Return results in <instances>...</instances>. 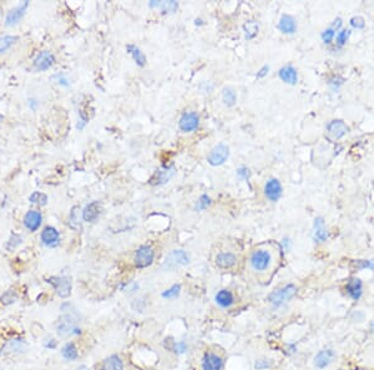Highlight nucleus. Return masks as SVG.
<instances>
[{"label":"nucleus","mask_w":374,"mask_h":370,"mask_svg":"<svg viewBox=\"0 0 374 370\" xmlns=\"http://www.w3.org/2000/svg\"><path fill=\"white\" fill-rule=\"evenodd\" d=\"M56 330L61 337L80 334V328L77 325V318L71 313L63 314L56 322Z\"/></svg>","instance_id":"nucleus-1"},{"label":"nucleus","mask_w":374,"mask_h":370,"mask_svg":"<svg viewBox=\"0 0 374 370\" xmlns=\"http://www.w3.org/2000/svg\"><path fill=\"white\" fill-rule=\"evenodd\" d=\"M297 294V288L295 284H287L283 288L276 289L270 294L268 301L275 308H280L284 305L288 301H291Z\"/></svg>","instance_id":"nucleus-2"},{"label":"nucleus","mask_w":374,"mask_h":370,"mask_svg":"<svg viewBox=\"0 0 374 370\" xmlns=\"http://www.w3.org/2000/svg\"><path fill=\"white\" fill-rule=\"evenodd\" d=\"M271 262H272V255L268 251L257 250L251 255V266L255 271H266L271 266Z\"/></svg>","instance_id":"nucleus-3"},{"label":"nucleus","mask_w":374,"mask_h":370,"mask_svg":"<svg viewBox=\"0 0 374 370\" xmlns=\"http://www.w3.org/2000/svg\"><path fill=\"white\" fill-rule=\"evenodd\" d=\"M230 156V150L229 147L223 143L215 146L210 151L209 156H207V162H209L211 166H221L222 163H225L227 161Z\"/></svg>","instance_id":"nucleus-4"},{"label":"nucleus","mask_w":374,"mask_h":370,"mask_svg":"<svg viewBox=\"0 0 374 370\" xmlns=\"http://www.w3.org/2000/svg\"><path fill=\"white\" fill-rule=\"evenodd\" d=\"M155 252L150 246H141L135 254V264L138 268H146L154 262Z\"/></svg>","instance_id":"nucleus-5"},{"label":"nucleus","mask_w":374,"mask_h":370,"mask_svg":"<svg viewBox=\"0 0 374 370\" xmlns=\"http://www.w3.org/2000/svg\"><path fill=\"white\" fill-rule=\"evenodd\" d=\"M186 264H188V255H187V253L185 251L176 250L172 251L166 257L164 267H166L167 269H175L177 267L186 266Z\"/></svg>","instance_id":"nucleus-6"},{"label":"nucleus","mask_w":374,"mask_h":370,"mask_svg":"<svg viewBox=\"0 0 374 370\" xmlns=\"http://www.w3.org/2000/svg\"><path fill=\"white\" fill-rule=\"evenodd\" d=\"M47 282L55 288L56 293L61 298H68L71 294V282L66 277H50Z\"/></svg>","instance_id":"nucleus-7"},{"label":"nucleus","mask_w":374,"mask_h":370,"mask_svg":"<svg viewBox=\"0 0 374 370\" xmlns=\"http://www.w3.org/2000/svg\"><path fill=\"white\" fill-rule=\"evenodd\" d=\"M347 132H348V126L342 120H332L327 125V136L332 141L339 140Z\"/></svg>","instance_id":"nucleus-8"},{"label":"nucleus","mask_w":374,"mask_h":370,"mask_svg":"<svg viewBox=\"0 0 374 370\" xmlns=\"http://www.w3.org/2000/svg\"><path fill=\"white\" fill-rule=\"evenodd\" d=\"M200 118L196 113H185L179 122L180 130L184 132H192L198 127Z\"/></svg>","instance_id":"nucleus-9"},{"label":"nucleus","mask_w":374,"mask_h":370,"mask_svg":"<svg viewBox=\"0 0 374 370\" xmlns=\"http://www.w3.org/2000/svg\"><path fill=\"white\" fill-rule=\"evenodd\" d=\"M264 195L272 202H277L282 196V186L277 178H271L264 185Z\"/></svg>","instance_id":"nucleus-10"},{"label":"nucleus","mask_w":374,"mask_h":370,"mask_svg":"<svg viewBox=\"0 0 374 370\" xmlns=\"http://www.w3.org/2000/svg\"><path fill=\"white\" fill-rule=\"evenodd\" d=\"M28 6H29V1H23V3H20L18 6L11 9V10L8 13V15H6L5 24L9 25V26H13V25H15L17 23H19L20 20L23 19V17L25 15V13H26Z\"/></svg>","instance_id":"nucleus-11"},{"label":"nucleus","mask_w":374,"mask_h":370,"mask_svg":"<svg viewBox=\"0 0 374 370\" xmlns=\"http://www.w3.org/2000/svg\"><path fill=\"white\" fill-rule=\"evenodd\" d=\"M55 64V56L50 51H42L34 60V68L38 71H45Z\"/></svg>","instance_id":"nucleus-12"},{"label":"nucleus","mask_w":374,"mask_h":370,"mask_svg":"<svg viewBox=\"0 0 374 370\" xmlns=\"http://www.w3.org/2000/svg\"><path fill=\"white\" fill-rule=\"evenodd\" d=\"M102 212V205L97 201H94V202L89 203L83 211V219L89 223L95 222L99 216Z\"/></svg>","instance_id":"nucleus-13"},{"label":"nucleus","mask_w":374,"mask_h":370,"mask_svg":"<svg viewBox=\"0 0 374 370\" xmlns=\"http://www.w3.org/2000/svg\"><path fill=\"white\" fill-rule=\"evenodd\" d=\"M313 239L314 242H318V243H325L328 238V232L327 228H326V223H325V218L323 217H317L314 219V225H313Z\"/></svg>","instance_id":"nucleus-14"},{"label":"nucleus","mask_w":374,"mask_h":370,"mask_svg":"<svg viewBox=\"0 0 374 370\" xmlns=\"http://www.w3.org/2000/svg\"><path fill=\"white\" fill-rule=\"evenodd\" d=\"M336 353L333 349H323L314 356V365L318 369H325L333 362Z\"/></svg>","instance_id":"nucleus-15"},{"label":"nucleus","mask_w":374,"mask_h":370,"mask_svg":"<svg viewBox=\"0 0 374 370\" xmlns=\"http://www.w3.org/2000/svg\"><path fill=\"white\" fill-rule=\"evenodd\" d=\"M60 241V234L56 228L47 226L42 232V242L47 247H56Z\"/></svg>","instance_id":"nucleus-16"},{"label":"nucleus","mask_w":374,"mask_h":370,"mask_svg":"<svg viewBox=\"0 0 374 370\" xmlns=\"http://www.w3.org/2000/svg\"><path fill=\"white\" fill-rule=\"evenodd\" d=\"M347 293L354 301H359L360 297L363 296V283L359 278H351L346 285Z\"/></svg>","instance_id":"nucleus-17"},{"label":"nucleus","mask_w":374,"mask_h":370,"mask_svg":"<svg viewBox=\"0 0 374 370\" xmlns=\"http://www.w3.org/2000/svg\"><path fill=\"white\" fill-rule=\"evenodd\" d=\"M43 222V216L39 211H29L24 217V226L31 232H35L40 228Z\"/></svg>","instance_id":"nucleus-18"},{"label":"nucleus","mask_w":374,"mask_h":370,"mask_svg":"<svg viewBox=\"0 0 374 370\" xmlns=\"http://www.w3.org/2000/svg\"><path fill=\"white\" fill-rule=\"evenodd\" d=\"M278 29L283 34H295L297 30V23L292 15L284 14L278 23Z\"/></svg>","instance_id":"nucleus-19"},{"label":"nucleus","mask_w":374,"mask_h":370,"mask_svg":"<svg viewBox=\"0 0 374 370\" xmlns=\"http://www.w3.org/2000/svg\"><path fill=\"white\" fill-rule=\"evenodd\" d=\"M278 75H280L282 81H284L286 84H289V85H296L298 81L297 70L292 65H286L283 66V68H280V71H278Z\"/></svg>","instance_id":"nucleus-20"},{"label":"nucleus","mask_w":374,"mask_h":370,"mask_svg":"<svg viewBox=\"0 0 374 370\" xmlns=\"http://www.w3.org/2000/svg\"><path fill=\"white\" fill-rule=\"evenodd\" d=\"M204 370H221L222 368V359L213 353H207L202 362Z\"/></svg>","instance_id":"nucleus-21"},{"label":"nucleus","mask_w":374,"mask_h":370,"mask_svg":"<svg viewBox=\"0 0 374 370\" xmlns=\"http://www.w3.org/2000/svg\"><path fill=\"white\" fill-rule=\"evenodd\" d=\"M237 259L236 255L232 254V253H220V254L216 257V264L221 268H231L236 264Z\"/></svg>","instance_id":"nucleus-22"},{"label":"nucleus","mask_w":374,"mask_h":370,"mask_svg":"<svg viewBox=\"0 0 374 370\" xmlns=\"http://www.w3.org/2000/svg\"><path fill=\"white\" fill-rule=\"evenodd\" d=\"M177 6H179V4L176 1H172V0L171 1H156V0L150 1V8L160 9L164 14L173 13L177 9Z\"/></svg>","instance_id":"nucleus-23"},{"label":"nucleus","mask_w":374,"mask_h":370,"mask_svg":"<svg viewBox=\"0 0 374 370\" xmlns=\"http://www.w3.org/2000/svg\"><path fill=\"white\" fill-rule=\"evenodd\" d=\"M101 370H124V365L117 355H111L104 360Z\"/></svg>","instance_id":"nucleus-24"},{"label":"nucleus","mask_w":374,"mask_h":370,"mask_svg":"<svg viewBox=\"0 0 374 370\" xmlns=\"http://www.w3.org/2000/svg\"><path fill=\"white\" fill-rule=\"evenodd\" d=\"M216 301H217V304L222 308H229L231 307L232 303H234V296L230 291H220L217 294H216Z\"/></svg>","instance_id":"nucleus-25"},{"label":"nucleus","mask_w":374,"mask_h":370,"mask_svg":"<svg viewBox=\"0 0 374 370\" xmlns=\"http://www.w3.org/2000/svg\"><path fill=\"white\" fill-rule=\"evenodd\" d=\"M175 175V168H165V170H160L157 171L156 175H155V178H152V184L154 185H163L165 182H167L172 176Z\"/></svg>","instance_id":"nucleus-26"},{"label":"nucleus","mask_w":374,"mask_h":370,"mask_svg":"<svg viewBox=\"0 0 374 370\" xmlns=\"http://www.w3.org/2000/svg\"><path fill=\"white\" fill-rule=\"evenodd\" d=\"M243 30H245L246 39H247V40H251V39H253L257 35V34H258V30H259L258 23L255 22V20H248V22H246L245 25H243Z\"/></svg>","instance_id":"nucleus-27"},{"label":"nucleus","mask_w":374,"mask_h":370,"mask_svg":"<svg viewBox=\"0 0 374 370\" xmlns=\"http://www.w3.org/2000/svg\"><path fill=\"white\" fill-rule=\"evenodd\" d=\"M126 50L127 52H130V54L132 55V58H134V60H135V63L138 64L139 66H145L146 64L145 55H143V52L141 51L138 46H135V45H127Z\"/></svg>","instance_id":"nucleus-28"},{"label":"nucleus","mask_w":374,"mask_h":370,"mask_svg":"<svg viewBox=\"0 0 374 370\" xmlns=\"http://www.w3.org/2000/svg\"><path fill=\"white\" fill-rule=\"evenodd\" d=\"M61 355L66 360H75L79 356V353H77L76 347L72 343H66L61 349Z\"/></svg>","instance_id":"nucleus-29"},{"label":"nucleus","mask_w":374,"mask_h":370,"mask_svg":"<svg viewBox=\"0 0 374 370\" xmlns=\"http://www.w3.org/2000/svg\"><path fill=\"white\" fill-rule=\"evenodd\" d=\"M236 92H234V89L231 88H225L222 91V101L226 106H234L236 104Z\"/></svg>","instance_id":"nucleus-30"},{"label":"nucleus","mask_w":374,"mask_h":370,"mask_svg":"<svg viewBox=\"0 0 374 370\" xmlns=\"http://www.w3.org/2000/svg\"><path fill=\"white\" fill-rule=\"evenodd\" d=\"M17 40H18L17 36H11V35L1 36V38H0V52H4L8 49H10V47L17 43Z\"/></svg>","instance_id":"nucleus-31"},{"label":"nucleus","mask_w":374,"mask_h":370,"mask_svg":"<svg viewBox=\"0 0 374 370\" xmlns=\"http://www.w3.org/2000/svg\"><path fill=\"white\" fill-rule=\"evenodd\" d=\"M29 201H30L31 203H34V205L45 206L47 203V196L45 195V193H43V192H34V193L30 195V197H29Z\"/></svg>","instance_id":"nucleus-32"},{"label":"nucleus","mask_w":374,"mask_h":370,"mask_svg":"<svg viewBox=\"0 0 374 370\" xmlns=\"http://www.w3.org/2000/svg\"><path fill=\"white\" fill-rule=\"evenodd\" d=\"M69 225L74 230H80V221H79V207H72L71 213L69 217Z\"/></svg>","instance_id":"nucleus-33"},{"label":"nucleus","mask_w":374,"mask_h":370,"mask_svg":"<svg viewBox=\"0 0 374 370\" xmlns=\"http://www.w3.org/2000/svg\"><path fill=\"white\" fill-rule=\"evenodd\" d=\"M351 35V30H347V29H341V30L337 33L336 35V43L338 46H343L346 44L348 39H350Z\"/></svg>","instance_id":"nucleus-34"},{"label":"nucleus","mask_w":374,"mask_h":370,"mask_svg":"<svg viewBox=\"0 0 374 370\" xmlns=\"http://www.w3.org/2000/svg\"><path fill=\"white\" fill-rule=\"evenodd\" d=\"M354 266L358 271H363V269L374 271V259H359L355 262Z\"/></svg>","instance_id":"nucleus-35"},{"label":"nucleus","mask_w":374,"mask_h":370,"mask_svg":"<svg viewBox=\"0 0 374 370\" xmlns=\"http://www.w3.org/2000/svg\"><path fill=\"white\" fill-rule=\"evenodd\" d=\"M322 40L325 44H330L333 41V39L336 38V30L333 29V27H328V29H326V30L322 31Z\"/></svg>","instance_id":"nucleus-36"},{"label":"nucleus","mask_w":374,"mask_h":370,"mask_svg":"<svg viewBox=\"0 0 374 370\" xmlns=\"http://www.w3.org/2000/svg\"><path fill=\"white\" fill-rule=\"evenodd\" d=\"M210 205H211V198H210L207 195H202L201 197H200V200L197 201L196 209H198V211H202V209L207 208Z\"/></svg>","instance_id":"nucleus-37"},{"label":"nucleus","mask_w":374,"mask_h":370,"mask_svg":"<svg viewBox=\"0 0 374 370\" xmlns=\"http://www.w3.org/2000/svg\"><path fill=\"white\" fill-rule=\"evenodd\" d=\"M51 80H54V82H56V84H59V85L61 86H69L70 85V80L69 77L65 76L64 74H55L54 76L51 77Z\"/></svg>","instance_id":"nucleus-38"},{"label":"nucleus","mask_w":374,"mask_h":370,"mask_svg":"<svg viewBox=\"0 0 374 370\" xmlns=\"http://www.w3.org/2000/svg\"><path fill=\"white\" fill-rule=\"evenodd\" d=\"M20 243H22V237L13 233L10 239L8 241V250H15Z\"/></svg>","instance_id":"nucleus-39"},{"label":"nucleus","mask_w":374,"mask_h":370,"mask_svg":"<svg viewBox=\"0 0 374 370\" xmlns=\"http://www.w3.org/2000/svg\"><path fill=\"white\" fill-rule=\"evenodd\" d=\"M179 293H180V285H172L170 289L164 292L163 297L164 298H175V297L179 296Z\"/></svg>","instance_id":"nucleus-40"},{"label":"nucleus","mask_w":374,"mask_h":370,"mask_svg":"<svg viewBox=\"0 0 374 370\" xmlns=\"http://www.w3.org/2000/svg\"><path fill=\"white\" fill-rule=\"evenodd\" d=\"M344 82V80L342 79L341 76H333L332 79L328 81V84H329V86L332 88L333 91H337L339 88H341V85Z\"/></svg>","instance_id":"nucleus-41"},{"label":"nucleus","mask_w":374,"mask_h":370,"mask_svg":"<svg viewBox=\"0 0 374 370\" xmlns=\"http://www.w3.org/2000/svg\"><path fill=\"white\" fill-rule=\"evenodd\" d=\"M350 23L354 29H359V30L366 26V23H364V19L362 17H353Z\"/></svg>","instance_id":"nucleus-42"},{"label":"nucleus","mask_w":374,"mask_h":370,"mask_svg":"<svg viewBox=\"0 0 374 370\" xmlns=\"http://www.w3.org/2000/svg\"><path fill=\"white\" fill-rule=\"evenodd\" d=\"M17 298H18V296L14 293V292L9 291V292H6V293L4 294L3 297H1V301H3V303H5L6 299H9L8 304H10V303H13V301H17Z\"/></svg>","instance_id":"nucleus-43"},{"label":"nucleus","mask_w":374,"mask_h":370,"mask_svg":"<svg viewBox=\"0 0 374 370\" xmlns=\"http://www.w3.org/2000/svg\"><path fill=\"white\" fill-rule=\"evenodd\" d=\"M11 344H14V347H11V350H14V351H20V350H24L25 349V344L22 342V340H11Z\"/></svg>","instance_id":"nucleus-44"},{"label":"nucleus","mask_w":374,"mask_h":370,"mask_svg":"<svg viewBox=\"0 0 374 370\" xmlns=\"http://www.w3.org/2000/svg\"><path fill=\"white\" fill-rule=\"evenodd\" d=\"M270 365H271L270 362H267V360L264 359H259L257 360L256 364H255V368H256L257 370H263V369H267Z\"/></svg>","instance_id":"nucleus-45"},{"label":"nucleus","mask_w":374,"mask_h":370,"mask_svg":"<svg viewBox=\"0 0 374 370\" xmlns=\"http://www.w3.org/2000/svg\"><path fill=\"white\" fill-rule=\"evenodd\" d=\"M237 175H238L239 177H242L243 180H248V178H250V176H251V172H250V170H248V168L239 167L238 170H237Z\"/></svg>","instance_id":"nucleus-46"},{"label":"nucleus","mask_w":374,"mask_h":370,"mask_svg":"<svg viewBox=\"0 0 374 370\" xmlns=\"http://www.w3.org/2000/svg\"><path fill=\"white\" fill-rule=\"evenodd\" d=\"M187 350V346L185 342H179L175 344V351L177 354H184Z\"/></svg>","instance_id":"nucleus-47"},{"label":"nucleus","mask_w":374,"mask_h":370,"mask_svg":"<svg viewBox=\"0 0 374 370\" xmlns=\"http://www.w3.org/2000/svg\"><path fill=\"white\" fill-rule=\"evenodd\" d=\"M352 321L353 322H358V323H360V322H363L364 321V313L363 312H359V310L354 312V313H353V315H352Z\"/></svg>","instance_id":"nucleus-48"},{"label":"nucleus","mask_w":374,"mask_h":370,"mask_svg":"<svg viewBox=\"0 0 374 370\" xmlns=\"http://www.w3.org/2000/svg\"><path fill=\"white\" fill-rule=\"evenodd\" d=\"M268 70H270V66L264 65L263 68H262L261 70H259V71L257 72V79H262V77L266 76V75L268 74Z\"/></svg>","instance_id":"nucleus-49"},{"label":"nucleus","mask_w":374,"mask_h":370,"mask_svg":"<svg viewBox=\"0 0 374 370\" xmlns=\"http://www.w3.org/2000/svg\"><path fill=\"white\" fill-rule=\"evenodd\" d=\"M341 26H342V19H341V18H337V19L334 20V22H333V24L330 25V27H333V29H334V30H336V31L341 30Z\"/></svg>","instance_id":"nucleus-50"},{"label":"nucleus","mask_w":374,"mask_h":370,"mask_svg":"<svg viewBox=\"0 0 374 370\" xmlns=\"http://www.w3.org/2000/svg\"><path fill=\"white\" fill-rule=\"evenodd\" d=\"M74 370H89V369L85 367V365H81V367L76 368V369H74Z\"/></svg>","instance_id":"nucleus-51"},{"label":"nucleus","mask_w":374,"mask_h":370,"mask_svg":"<svg viewBox=\"0 0 374 370\" xmlns=\"http://www.w3.org/2000/svg\"><path fill=\"white\" fill-rule=\"evenodd\" d=\"M371 329H372V333H373V334H374V322H373V323H372Z\"/></svg>","instance_id":"nucleus-52"},{"label":"nucleus","mask_w":374,"mask_h":370,"mask_svg":"<svg viewBox=\"0 0 374 370\" xmlns=\"http://www.w3.org/2000/svg\"><path fill=\"white\" fill-rule=\"evenodd\" d=\"M3 118H4V116L1 115V114H0V122H1V121H3Z\"/></svg>","instance_id":"nucleus-53"}]
</instances>
